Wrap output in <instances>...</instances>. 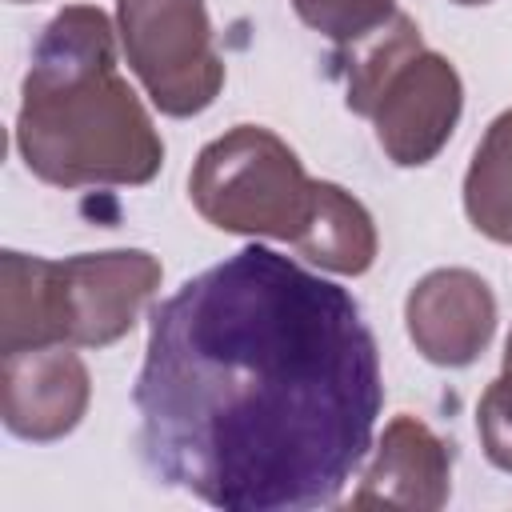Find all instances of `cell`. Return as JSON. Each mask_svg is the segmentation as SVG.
<instances>
[{
    "label": "cell",
    "mask_w": 512,
    "mask_h": 512,
    "mask_svg": "<svg viewBox=\"0 0 512 512\" xmlns=\"http://www.w3.org/2000/svg\"><path fill=\"white\" fill-rule=\"evenodd\" d=\"M148 472L224 512L340 500L384 408L348 288L248 244L152 308L132 388Z\"/></svg>",
    "instance_id": "6da1fadb"
},
{
    "label": "cell",
    "mask_w": 512,
    "mask_h": 512,
    "mask_svg": "<svg viewBox=\"0 0 512 512\" xmlns=\"http://www.w3.org/2000/svg\"><path fill=\"white\" fill-rule=\"evenodd\" d=\"M16 148L52 188H136L160 172L164 140L120 76L100 8L68 4L44 24L20 84Z\"/></svg>",
    "instance_id": "7a4b0ae2"
},
{
    "label": "cell",
    "mask_w": 512,
    "mask_h": 512,
    "mask_svg": "<svg viewBox=\"0 0 512 512\" xmlns=\"http://www.w3.org/2000/svg\"><path fill=\"white\" fill-rule=\"evenodd\" d=\"M160 260L144 248L44 260L8 248L0 256V352L44 344L108 348L132 332L160 288Z\"/></svg>",
    "instance_id": "3957f363"
},
{
    "label": "cell",
    "mask_w": 512,
    "mask_h": 512,
    "mask_svg": "<svg viewBox=\"0 0 512 512\" xmlns=\"http://www.w3.org/2000/svg\"><path fill=\"white\" fill-rule=\"evenodd\" d=\"M188 196L220 232L296 244L312 216L316 180L272 128L236 124L200 148Z\"/></svg>",
    "instance_id": "277c9868"
},
{
    "label": "cell",
    "mask_w": 512,
    "mask_h": 512,
    "mask_svg": "<svg viewBox=\"0 0 512 512\" xmlns=\"http://www.w3.org/2000/svg\"><path fill=\"white\" fill-rule=\"evenodd\" d=\"M116 36L128 68L164 116H200L224 88L204 0H116Z\"/></svg>",
    "instance_id": "5b68a950"
},
{
    "label": "cell",
    "mask_w": 512,
    "mask_h": 512,
    "mask_svg": "<svg viewBox=\"0 0 512 512\" xmlns=\"http://www.w3.org/2000/svg\"><path fill=\"white\" fill-rule=\"evenodd\" d=\"M464 112V84L448 56L416 48L396 60L376 88L368 120L396 168H424L444 152Z\"/></svg>",
    "instance_id": "8992f818"
},
{
    "label": "cell",
    "mask_w": 512,
    "mask_h": 512,
    "mask_svg": "<svg viewBox=\"0 0 512 512\" xmlns=\"http://www.w3.org/2000/svg\"><path fill=\"white\" fill-rule=\"evenodd\" d=\"M92 376L72 344L8 352L0 364V420L32 444L64 440L88 412Z\"/></svg>",
    "instance_id": "52a82bcc"
},
{
    "label": "cell",
    "mask_w": 512,
    "mask_h": 512,
    "mask_svg": "<svg viewBox=\"0 0 512 512\" xmlns=\"http://www.w3.org/2000/svg\"><path fill=\"white\" fill-rule=\"evenodd\" d=\"M404 328L436 368H468L496 332V296L472 268H436L404 300Z\"/></svg>",
    "instance_id": "ba28073f"
},
{
    "label": "cell",
    "mask_w": 512,
    "mask_h": 512,
    "mask_svg": "<svg viewBox=\"0 0 512 512\" xmlns=\"http://www.w3.org/2000/svg\"><path fill=\"white\" fill-rule=\"evenodd\" d=\"M452 492V452L416 416H392L376 456L352 496V508H408L436 512Z\"/></svg>",
    "instance_id": "9c48e42d"
},
{
    "label": "cell",
    "mask_w": 512,
    "mask_h": 512,
    "mask_svg": "<svg viewBox=\"0 0 512 512\" xmlns=\"http://www.w3.org/2000/svg\"><path fill=\"white\" fill-rule=\"evenodd\" d=\"M296 248L320 264L324 272L336 276H364L376 260V224L372 212L344 192L332 180H316V200H312V216L296 240Z\"/></svg>",
    "instance_id": "30bf717a"
},
{
    "label": "cell",
    "mask_w": 512,
    "mask_h": 512,
    "mask_svg": "<svg viewBox=\"0 0 512 512\" xmlns=\"http://www.w3.org/2000/svg\"><path fill=\"white\" fill-rule=\"evenodd\" d=\"M464 212L496 244H512V108L500 112L464 172Z\"/></svg>",
    "instance_id": "8fae6325"
},
{
    "label": "cell",
    "mask_w": 512,
    "mask_h": 512,
    "mask_svg": "<svg viewBox=\"0 0 512 512\" xmlns=\"http://www.w3.org/2000/svg\"><path fill=\"white\" fill-rule=\"evenodd\" d=\"M416 48H420V28L404 12H396L368 40L352 44V60H348V76H344V104L356 116H368V108L376 100V88L384 84L388 68L396 60H404L408 52H416Z\"/></svg>",
    "instance_id": "7c38bea8"
},
{
    "label": "cell",
    "mask_w": 512,
    "mask_h": 512,
    "mask_svg": "<svg viewBox=\"0 0 512 512\" xmlns=\"http://www.w3.org/2000/svg\"><path fill=\"white\" fill-rule=\"evenodd\" d=\"M296 16L324 40L352 48L396 16V0H292Z\"/></svg>",
    "instance_id": "4fadbf2b"
},
{
    "label": "cell",
    "mask_w": 512,
    "mask_h": 512,
    "mask_svg": "<svg viewBox=\"0 0 512 512\" xmlns=\"http://www.w3.org/2000/svg\"><path fill=\"white\" fill-rule=\"evenodd\" d=\"M476 428H480L484 456L500 472H512V376L508 372H500L484 388L480 408H476Z\"/></svg>",
    "instance_id": "5bb4252c"
},
{
    "label": "cell",
    "mask_w": 512,
    "mask_h": 512,
    "mask_svg": "<svg viewBox=\"0 0 512 512\" xmlns=\"http://www.w3.org/2000/svg\"><path fill=\"white\" fill-rule=\"evenodd\" d=\"M504 372L512 376V332H508V340H504Z\"/></svg>",
    "instance_id": "9a60e30c"
},
{
    "label": "cell",
    "mask_w": 512,
    "mask_h": 512,
    "mask_svg": "<svg viewBox=\"0 0 512 512\" xmlns=\"http://www.w3.org/2000/svg\"><path fill=\"white\" fill-rule=\"evenodd\" d=\"M452 4H464V8H476V4H492V0H452Z\"/></svg>",
    "instance_id": "2e32d148"
},
{
    "label": "cell",
    "mask_w": 512,
    "mask_h": 512,
    "mask_svg": "<svg viewBox=\"0 0 512 512\" xmlns=\"http://www.w3.org/2000/svg\"><path fill=\"white\" fill-rule=\"evenodd\" d=\"M12 4H28V0H12Z\"/></svg>",
    "instance_id": "e0dca14e"
}]
</instances>
